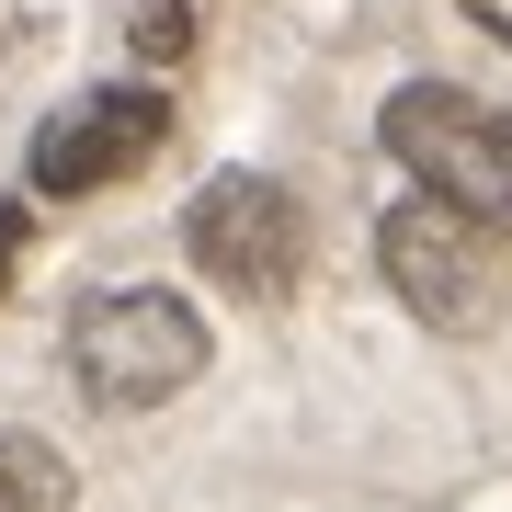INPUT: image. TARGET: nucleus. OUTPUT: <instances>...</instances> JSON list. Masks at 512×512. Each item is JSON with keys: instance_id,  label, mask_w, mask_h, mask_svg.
Listing matches in <instances>:
<instances>
[{"instance_id": "obj_6", "label": "nucleus", "mask_w": 512, "mask_h": 512, "mask_svg": "<svg viewBox=\"0 0 512 512\" xmlns=\"http://www.w3.org/2000/svg\"><path fill=\"white\" fill-rule=\"evenodd\" d=\"M0 512H69V467L35 433H0Z\"/></svg>"}, {"instance_id": "obj_2", "label": "nucleus", "mask_w": 512, "mask_h": 512, "mask_svg": "<svg viewBox=\"0 0 512 512\" xmlns=\"http://www.w3.org/2000/svg\"><path fill=\"white\" fill-rule=\"evenodd\" d=\"M376 262H387V285H399V308L421 330H490L512 308V251H501V228L490 217H467V205H444V194H410L399 217L376 228Z\"/></svg>"}, {"instance_id": "obj_4", "label": "nucleus", "mask_w": 512, "mask_h": 512, "mask_svg": "<svg viewBox=\"0 0 512 512\" xmlns=\"http://www.w3.org/2000/svg\"><path fill=\"white\" fill-rule=\"evenodd\" d=\"M183 251H194V274H217L228 296H285L308 274V217H296V194L262 183V171H217V183L183 205Z\"/></svg>"}, {"instance_id": "obj_5", "label": "nucleus", "mask_w": 512, "mask_h": 512, "mask_svg": "<svg viewBox=\"0 0 512 512\" xmlns=\"http://www.w3.org/2000/svg\"><path fill=\"white\" fill-rule=\"evenodd\" d=\"M160 137H171V103L148 92V80H114V92L57 103L35 126V148H23V171H35V194H103V183H126Z\"/></svg>"}, {"instance_id": "obj_1", "label": "nucleus", "mask_w": 512, "mask_h": 512, "mask_svg": "<svg viewBox=\"0 0 512 512\" xmlns=\"http://www.w3.org/2000/svg\"><path fill=\"white\" fill-rule=\"evenodd\" d=\"M194 376H205V319L171 285L80 296V319H69V387L92 410H160V399H183Z\"/></svg>"}, {"instance_id": "obj_7", "label": "nucleus", "mask_w": 512, "mask_h": 512, "mask_svg": "<svg viewBox=\"0 0 512 512\" xmlns=\"http://www.w3.org/2000/svg\"><path fill=\"white\" fill-rule=\"evenodd\" d=\"M137 46H148V57L194 46V0H148V12H137Z\"/></svg>"}, {"instance_id": "obj_10", "label": "nucleus", "mask_w": 512, "mask_h": 512, "mask_svg": "<svg viewBox=\"0 0 512 512\" xmlns=\"http://www.w3.org/2000/svg\"><path fill=\"white\" fill-rule=\"evenodd\" d=\"M501 137H512V114H501Z\"/></svg>"}, {"instance_id": "obj_3", "label": "nucleus", "mask_w": 512, "mask_h": 512, "mask_svg": "<svg viewBox=\"0 0 512 512\" xmlns=\"http://www.w3.org/2000/svg\"><path fill=\"white\" fill-rule=\"evenodd\" d=\"M376 148L410 171L421 194L467 205V217H490L512 239V137H501V114H478L467 92H444V80H410V92H387Z\"/></svg>"}, {"instance_id": "obj_8", "label": "nucleus", "mask_w": 512, "mask_h": 512, "mask_svg": "<svg viewBox=\"0 0 512 512\" xmlns=\"http://www.w3.org/2000/svg\"><path fill=\"white\" fill-rule=\"evenodd\" d=\"M12 262H23V205L0 194V285H12Z\"/></svg>"}, {"instance_id": "obj_9", "label": "nucleus", "mask_w": 512, "mask_h": 512, "mask_svg": "<svg viewBox=\"0 0 512 512\" xmlns=\"http://www.w3.org/2000/svg\"><path fill=\"white\" fill-rule=\"evenodd\" d=\"M467 12H478V23H490V35L512 46V0H467Z\"/></svg>"}]
</instances>
